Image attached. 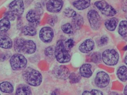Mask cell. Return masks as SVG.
<instances>
[{
    "instance_id": "cell-38",
    "label": "cell",
    "mask_w": 127,
    "mask_h": 95,
    "mask_svg": "<svg viewBox=\"0 0 127 95\" xmlns=\"http://www.w3.org/2000/svg\"><path fill=\"white\" fill-rule=\"evenodd\" d=\"M124 94L125 95H127V86H125V88H124Z\"/></svg>"
},
{
    "instance_id": "cell-41",
    "label": "cell",
    "mask_w": 127,
    "mask_h": 95,
    "mask_svg": "<svg viewBox=\"0 0 127 95\" xmlns=\"http://www.w3.org/2000/svg\"></svg>"
},
{
    "instance_id": "cell-14",
    "label": "cell",
    "mask_w": 127,
    "mask_h": 95,
    "mask_svg": "<svg viewBox=\"0 0 127 95\" xmlns=\"http://www.w3.org/2000/svg\"><path fill=\"white\" fill-rule=\"evenodd\" d=\"M95 47V42L91 39H87L84 41L79 46V50L83 53H87L91 52Z\"/></svg>"
},
{
    "instance_id": "cell-1",
    "label": "cell",
    "mask_w": 127,
    "mask_h": 95,
    "mask_svg": "<svg viewBox=\"0 0 127 95\" xmlns=\"http://www.w3.org/2000/svg\"><path fill=\"white\" fill-rule=\"evenodd\" d=\"M14 49L19 53L25 54H32L36 52V46L33 41L20 38L15 40L14 42Z\"/></svg>"
},
{
    "instance_id": "cell-20",
    "label": "cell",
    "mask_w": 127,
    "mask_h": 95,
    "mask_svg": "<svg viewBox=\"0 0 127 95\" xmlns=\"http://www.w3.org/2000/svg\"><path fill=\"white\" fill-rule=\"evenodd\" d=\"M16 94L17 95H31V90L28 85L21 84L19 85L17 89Z\"/></svg>"
},
{
    "instance_id": "cell-35",
    "label": "cell",
    "mask_w": 127,
    "mask_h": 95,
    "mask_svg": "<svg viewBox=\"0 0 127 95\" xmlns=\"http://www.w3.org/2000/svg\"><path fill=\"white\" fill-rule=\"evenodd\" d=\"M35 10H36L37 12H38V13H39L40 15H42V13H43V9H42L41 4L40 3H38L36 4Z\"/></svg>"
},
{
    "instance_id": "cell-16",
    "label": "cell",
    "mask_w": 127,
    "mask_h": 95,
    "mask_svg": "<svg viewBox=\"0 0 127 95\" xmlns=\"http://www.w3.org/2000/svg\"><path fill=\"white\" fill-rule=\"evenodd\" d=\"M72 18V23L73 27L75 29H80L84 24L83 17L80 14L77 13Z\"/></svg>"
},
{
    "instance_id": "cell-34",
    "label": "cell",
    "mask_w": 127,
    "mask_h": 95,
    "mask_svg": "<svg viewBox=\"0 0 127 95\" xmlns=\"http://www.w3.org/2000/svg\"><path fill=\"white\" fill-rule=\"evenodd\" d=\"M5 17L7 18L9 21H14L15 20V15L10 11L5 13Z\"/></svg>"
},
{
    "instance_id": "cell-12",
    "label": "cell",
    "mask_w": 127,
    "mask_h": 95,
    "mask_svg": "<svg viewBox=\"0 0 127 95\" xmlns=\"http://www.w3.org/2000/svg\"><path fill=\"white\" fill-rule=\"evenodd\" d=\"M53 73L56 78L61 80H66L70 75V71L64 65L58 66L54 69Z\"/></svg>"
},
{
    "instance_id": "cell-32",
    "label": "cell",
    "mask_w": 127,
    "mask_h": 95,
    "mask_svg": "<svg viewBox=\"0 0 127 95\" xmlns=\"http://www.w3.org/2000/svg\"><path fill=\"white\" fill-rule=\"evenodd\" d=\"M75 42L73 39L70 38L67 40L65 42V47L67 48L70 49L71 48L73 47L74 45Z\"/></svg>"
},
{
    "instance_id": "cell-11",
    "label": "cell",
    "mask_w": 127,
    "mask_h": 95,
    "mask_svg": "<svg viewBox=\"0 0 127 95\" xmlns=\"http://www.w3.org/2000/svg\"><path fill=\"white\" fill-rule=\"evenodd\" d=\"M63 6L62 0H49L46 3V9L50 13H57L62 10Z\"/></svg>"
},
{
    "instance_id": "cell-21",
    "label": "cell",
    "mask_w": 127,
    "mask_h": 95,
    "mask_svg": "<svg viewBox=\"0 0 127 95\" xmlns=\"http://www.w3.org/2000/svg\"><path fill=\"white\" fill-rule=\"evenodd\" d=\"M10 21L4 17L0 20V33L4 34L9 30L10 28Z\"/></svg>"
},
{
    "instance_id": "cell-9",
    "label": "cell",
    "mask_w": 127,
    "mask_h": 95,
    "mask_svg": "<svg viewBox=\"0 0 127 95\" xmlns=\"http://www.w3.org/2000/svg\"><path fill=\"white\" fill-rule=\"evenodd\" d=\"M10 11L17 16L23 15L24 11V5L23 0H14L9 4Z\"/></svg>"
},
{
    "instance_id": "cell-3",
    "label": "cell",
    "mask_w": 127,
    "mask_h": 95,
    "mask_svg": "<svg viewBox=\"0 0 127 95\" xmlns=\"http://www.w3.org/2000/svg\"><path fill=\"white\" fill-rule=\"evenodd\" d=\"M54 54L57 61L61 63H65L70 61L71 56L66 50L62 40L58 41L55 48Z\"/></svg>"
},
{
    "instance_id": "cell-29",
    "label": "cell",
    "mask_w": 127,
    "mask_h": 95,
    "mask_svg": "<svg viewBox=\"0 0 127 95\" xmlns=\"http://www.w3.org/2000/svg\"><path fill=\"white\" fill-rule=\"evenodd\" d=\"M83 95H103V93L100 90H92L91 91H85L83 92Z\"/></svg>"
},
{
    "instance_id": "cell-7",
    "label": "cell",
    "mask_w": 127,
    "mask_h": 95,
    "mask_svg": "<svg viewBox=\"0 0 127 95\" xmlns=\"http://www.w3.org/2000/svg\"><path fill=\"white\" fill-rule=\"evenodd\" d=\"M88 19L91 27L94 30H97L101 26V18L99 13L96 10H91L88 13Z\"/></svg>"
},
{
    "instance_id": "cell-10",
    "label": "cell",
    "mask_w": 127,
    "mask_h": 95,
    "mask_svg": "<svg viewBox=\"0 0 127 95\" xmlns=\"http://www.w3.org/2000/svg\"><path fill=\"white\" fill-rule=\"evenodd\" d=\"M40 39L44 43L51 42L54 37V31L49 27H44L41 29L40 31Z\"/></svg>"
},
{
    "instance_id": "cell-25",
    "label": "cell",
    "mask_w": 127,
    "mask_h": 95,
    "mask_svg": "<svg viewBox=\"0 0 127 95\" xmlns=\"http://www.w3.org/2000/svg\"><path fill=\"white\" fill-rule=\"evenodd\" d=\"M118 33L121 36L126 38L127 36V21H122L119 24Z\"/></svg>"
},
{
    "instance_id": "cell-39",
    "label": "cell",
    "mask_w": 127,
    "mask_h": 95,
    "mask_svg": "<svg viewBox=\"0 0 127 95\" xmlns=\"http://www.w3.org/2000/svg\"><path fill=\"white\" fill-rule=\"evenodd\" d=\"M124 61L125 62V63L126 64V65L127 64V56H126L125 57V58H124Z\"/></svg>"
},
{
    "instance_id": "cell-8",
    "label": "cell",
    "mask_w": 127,
    "mask_h": 95,
    "mask_svg": "<svg viewBox=\"0 0 127 95\" xmlns=\"http://www.w3.org/2000/svg\"><path fill=\"white\" fill-rule=\"evenodd\" d=\"M95 83L98 88H104L107 86L110 83V77L104 71H100L96 75Z\"/></svg>"
},
{
    "instance_id": "cell-24",
    "label": "cell",
    "mask_w": 127,
    "mask_h": 95,
    "mask_svg": "<svg viewBox=\"0 0 127 95\" xmlns=\"http://www.w3.org/2000/svg\"><path fill=\"white\" fill-rule=\"evenodd\" d=\"M22 32L26 36H34L37 34V31L36 27L29 25L23 27Z\"/></svg>"
},
{
    "instance_id": "cell-2",
    "label": "cell",
    "mask_w": 127,
    "mask_h": 95,
    "mask_svg": "<svg viewBox=\"0 0 127 95\" xmlns=\"http://www.w3.org/2000/svg\"><path fill=\"white\" fill-rule=\"evenodd\" d=\"M22 76L26 83L33 86H39L42 82L41 74L39 71L31 67L26 68L23 71Z\"/></svg>"
},
{
    "instance_id": "cell-27",
    "label": "cell",
    "mask_w": 127,
    "mask_h": 95,
    "mask_svg": "<svg viewBox=\"0 0 127 95\" xmlns=\"http://www.w3.org/2000/svg\"><path fill=\"white\" fill-rule=\"evenodd\" d=\"M62 29L64 33L67 34H71L73 32V27L69 23H66L63 25Z\"/></svg>"
},
{
    "instance_id": "cell-28",
    "label": "cell",
    "mask_w": 127,
    "mask_h": 95,
    "mask_svg": "<svg viewBox=\"0 0 127 95\" xmlns=\"http://www.w3.org/2000/svg\"><path fill=\"white\" fill-rule=\"evenodd\" d=\"M92 61L95 63H100L102 60L101 53L99 52H94L91 55Z\"/></svg>"
},
{
    "instance_id": "cell-40",
    "label": "cell",
    "mask_w": 127,
    "mask_h": 95,
    "mask_svg": "<svg viewBox=\"0 0 127 95\" xmlns=\"http://www.w3.org/2000/svg\"><path fill=\"white\" fill-rule=\"evenodd\" d=\"M113 94H111V95H118V94H117V93H114V92H113Z\"/></svg>"
},
{
    "instance_id": "cell-18",
    "label": "cell",
    "mask_w": 127,
    "mask_h": 95,
    "mask_svg": "<svg viewBox=\"0 0 127 95\" xmlns=\"http://www.w3.org/2000/svg\"><path fill=\"white\" fill-rule=\"evenodd\" d=\"M13 42L9 37L5 35L0 36V47L4 49H10L12 47Z\"/></svg>"
},
{
    "instance_id": "cell-17",
    "label": "cell",
    "mask_w": 127,
    "mask_h": 95,
    "mask_svg": "<svg viewBox=\"0 0 127 95\" xmlns=\"http://www.w3.org/2000/svg\"><path fill=\"white\" fill-rule=\"evenodd\" d=\"M91 2V0H75L73 5L77 9L82 11L89 7Z\"/></svg>"
},
{
    "instance_id": "cell-22",
    "label": "cell",
    "mask_w": 127,
    "mask_h": 95,
    "mask_svg": "<svg viewBox=\"0 0 127 95\" xmlns=\"http://www.w3.org/2000/svg\"><path fill=\"white\" fill-rule=\"evenodd\" d=\"M127 67L126 66H122L119 68L117 72L118 79L122 82L127 81Z\"/></svg>"
},
{
    "instance_id": "cell-6",
    "label": "cell",
    "mask_w": 127,
    "mask_h": 95,
    "mask_svg": "<svg viewBox=\"0 0 127 95\" xmlns=\"http://www.w3.org/2000/svg\"><path fill=\"white\" fill-rule=\"evenodd\" d=\"M95 5L101 13L107 16L113 17L116 14L115 9L104 0L96 1L95 2Z\"/></svg>"
},
{
    "instance_id": "cell-31",
    "label": "cell",
    "mask_w": 127,
    "mask_h": 95,
    "mask_svg": "<svg viewBox=\"0 0 127 95\" xmlns=\"http://www.w3.org/2000/svg\"><path fill=\"white\" fill-rule=\"evenodd\" d=\"M55 48L53 46H50L46 48L44 50V54L46 56L51 57L54 54Z\"/></svg>"
},
{
    "instance_id": "cell-5",
    "label": "cell",
    "mask_w": 127,
    "mask_h": 95,
    "mask_svg": "<svg viewBox=\"0 0 127 95\" xmlns=\"http://www.w3.org/2000/svg\"><path fill=\"white\" fill-rule=\"evenodd\" d=\"M10 65L15 71L21 70L25 69L27 64V60L24 55L16 54L12 56L10 59Z\"/></svg>"
},
{
    "instance_id": "cell-4",
    "label": "cell",
    "mask_w": 127,
    "mask_h": 95,
    "mask_svg": "<svg viewBox=\"0 0 127 95\" xmlns=\"http://www.w3.org/2000/svg\"><path fill=\"white\" fill-rule=\"evenodd\" d=\"M102 59L106 65L114 66L118 62L119 54L114 49H107L102 52Z\"/></svg>"
},
{
    "instance_id": "cell-33",
    "label": "cell",
    "mask_w": 127,
    "mask_h": 95,
    "mask_svg": "<svg viewBox=\"0 0 127 95\" xmlns=\"http://www.w3.org/2000/svg\"><path fill=\"white\" fill-rule=\"evenodd\" d=\"M109 41V38H108L106 36H102L100 39V45L103 46L107 44Z\"/></svg>"
},
{
    "instance_id": "cell-30",
    "label": "cell",
    "mask_w": 127,
    "mask_h": 95,
    "mask_svg": "<svg viewBox=\"0 0 127 95\" xmlns=\"http://www.w3.org/2000/svg\"><path fill=\"white\" fill-rule=\"evenodd\" d=\"M64 13L67 17H72L74 16L77 13L75 11L71 8H67L64 11Z\"/></svg>"
},
{
    "instance_id": "cell-19",
    "label": "cell",
    "mask_w": 127,
    "mask_h": 95,
    "mask_svg": "<svg viewBox=\"0 0 127 95\" xmlns=\"http://www.w3.org/2000/svg\"><path fill=\"white\" fill-rule=\"evenodd\" d=\"M118 23V20L116 17H112L107 20L104 23L106 28L109 31H114Z\"/></svg>"
},
{
    "instance_id": "cell-13",
    "label": "cell",
    "mask_w": 127,
    "mask_h": 95,
    "mask_svg": "<svg viewBox=\"0 0 127 95\" xmlns=\"http://www.w3.org/2000/svg\"><path fill=\"white\" fill-rule=\"evenodd\" d=\"M40 16L35 9L29 11L26 15V19L29 22L30 25L36 27L40 24Z\"/></svg>"
},
{
    "instance_id": "cell-37",
    "label": "cell",
    "mask_w": 127,
    "mask_h": 95,
    "mask_svg": "<svg viewBox=\"0 0 127 95\" xmlns=\"http://www.w3.org/2000/svg\"><path fill=\"white\" fill-rule=\"evenodd\" d=\"M10 54L8 53H5L4 54H2L0 56V60L1 61H4L6 60H7L10 57Z\"/></svg>"
},
{
    "instance_id": "cell-36",
    "label": "cell",
    "mask_w": 127,
    "mask_h": 95,
    "mask_svg": "<svg viewBox=\"0 0 127 95\" xmlns=\"http://www.w3.org/2000/svg\"><path fill=\"white\" fill-rule=\"evenodd\" d=\"M57 20H58V19L57 17L56 16L53 17L50 19L49 20V24L52 26H54L55 23H57Z\"/></svg>"
},
{
    "instance_id": "cell-15",
    "label": "cell",
    "mask_w": 127,
    "mask_h": 95,
    "mask_svg": "<svg viewBox=\"0 0 127 95\" xmlns=\"http://www.w3.org/2000/svg\"><path fill=\"white\" fill-rule=\"evenodd\" d=\"M92 65L86 63L83 64L80 69V74L82 77L85 78H90L93 75L91 70Z\"/></svg>"
},
{
    "instance_id": "cell-26",
    "label": "cell",
    "mask_w": 127,
    "mask_h": 95,
    "mask_svg": "<svg viewBox=\"0 0 127 95\" xmlns=\"http://www.w3.org/2000/svg\"><path fill=\"white\" fill-rule=\"evenodd\" d=\"M70 83L75 84L78 83L81 79V76L80 74L75 72H72L70 73L69 77Z\"/></svg>"
},
{
    "instance_id": "cell-23",
    "label": "cell",
    "mask_w": 127,
    "mask_h": 95,
    "mask_svg": "<svg viewBox=\"0 0 127 95\" xmlns=\"http://www.w3.org/2000/svg\"><path fill=\"white\" fill-rule=\"evenodd\" d=\"M0 90L4 93L11 94L13 92L14 89L9 82L4 81L0 84Z\"/></svg>"
}]
</instances>
